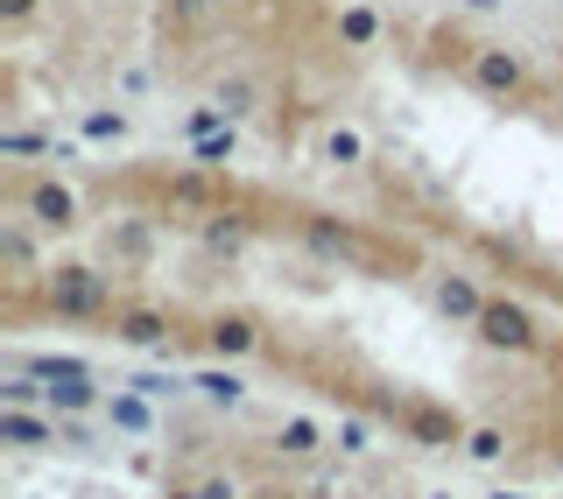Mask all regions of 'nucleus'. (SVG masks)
Listing matches in <instances>:
<instances>
[{"label": "nucleus", "instance_id": "1", "mask_svg": "<svg viewBox=\"0 0 563 499\" xmlns=\"http://www.w3.org/2000/svg\"><path fill=\"white\" fill-rule=\"evenodd\" d=\"M43 310L49 317H113V275L92 260H57L43 275Z\"/></svg>", "mask_w": 563, "mask_h": 499}, {"label": "nucleus", "instance_id": "2", "mask_svg": "<svg viewBox=\"0 0 563 499\" xmlns=\"http://www.w3.org/2000/svg\"><path fill=\"white\" fill-rule=\"evenodd\" d=\"M457 78H465L479 99H493V106H515V99L536 92V64H528L515 43H479V49H472V64L457 70Z\"/></svg>", "mask_w": 563, "mask_h": 499}, {"label": "nucleus", "instance_id": "3", "mask_svg": "<svg viewBox=\"0 0 563 499\" xmlns=\"http://www.w3.org/2000/svg\"><path fill=\"white\" fill-rule=\"evenodd\" d=\"M472 337H479L486 352H507V359H528V352H542V324H536V310H528L521 296H493L486 317L472 324Z\"/></svg>", "mask_w": 563, "mask_h": 499}, {"label": "nucleus", "instance_id": "4", "mask_svg": "<svg viewBox=\"0 0 563 499\" xmlns=\"http://www.w3.org/2000/svg\"><path fill=\"white\" fill-rule=\"evenodd\" d=\"M14 204H22V219L35 225V233H49V240H64V233H78V225H85L78 190L57 184V176H29V184L14 190Z\"/></svg>", "mask_w": 563, "mask_h": 499}, {"label": "nucleus", "instance_id": "5", "mask_svg": "<svg viewBox=\"0 0 563 499\" xmlns=\"http://www.w3.org/2000/svg\"><path fill=\"white\" fill-rule=\"evenodd\" d=\"M486 302H493V289H479V275H465V267H437L430 275V310L444 317V324H457V331L479 324Z\"/></svg>", "mask_w": 563, "mask_h": 499}, {"label": "nucleus", "instance_id": "6", "mask_svg": "<svg viewBox=\"0 0 563 499\" xmlns=\"http://www.w3.org/2000/svg\"><path fill=\"white\" fill-rule=\"evenodd\" d=\"M261 345H268V324H261L254 310H211V317H205V352H211L219 366L254 359Z\"/></svg>", "mask_w": 563, "mask_h": 499}, {"label": "nucleus", "instance_id": "7", "mask_svg": "<svg viewBox=\"0 0 563 499\" xmlns=\"http://www.w3.org/2000/svg\"><path fill=\"white\" fill-rule=\"evenodd\" d=\"M465 430L472 422H457L444 401H401V436H409L416 451H457Z\"/></svg>", "mask_w": 563, "mask_h": 499}, {"label": "nucleus", "instance_id": "8", "mask_svg": "<svg viewBox=\"0 0 563 499\" xmlns=\"http://www.w3.org/2000/svg\"><path fill=\"white\" fill-rule=\"evenodd\" d=\"M106 324H113V337H120V345H134V352H169L176 345V317L155 310V302H120Z\"/></svg>", "mask_w": 563, "mask_h": 499}, {"label": "nucleus", "instance_id": "9", "mask_svg": "<svg viewBox=\"0 0 563 499\" xmlns=\"http://www.w3.org/2000/svg\"><path fill=\"white\" fill-rule=\"evenodd\" d=\"M331 35H339V49H352V57H366V49H380V35H387V14L374 8V0H339V14H331Z\"/></svg>", "mask_w": 563, "mask_h": 499}, {"label": "nucleus", "instance_id": "10", "mask_svg": "<svg viewBox=\"0 0 563 499\" xmlns=\"http://www.w3.org/2000/svg\"><path fill=\"white\" fill-rule=\"evenodd\" d=\"M324 443H331V430H324L317 415H282V422H275V436H268V451H275V457H289V465H310Z\"/></svg>", "mask_w": 563, "mask_h": 499}, {"label": "nucleus", "instance_id": "11", "mask_svg": "<svg viewBox=\"0 0 563 499\" xmlns=\"http://www.w3.org/2000/svg\"><path fill=\"white\" fill-rule=\"evenodd\" d=\"M0 443H14V451H57V415L49 408H8L0 415Z\"/></svg>", "mask_w": 563, "mask_h": 499}, {"label": "nucleus", "instance_id": "12", "mask_svg": "<svg viewBox=\"0 0 563 499\" xmlns=\"http://www.w3.org/2000/svg\"><path fill=\"white\" fill-rule=\"evenodd\" d=\"M0 260H8V281H14V289L49 275V267L35 260V225L29 219H8V225H0Z\"/></svg>", "mask_w": 563, "mask_h": 499}, {"label": "nucleus", "instance_id": "13", "mask_svg": "<svg viewBox=\"0 0 563 499\" xmlns=\"http://www.w3.org/2000/svg\"><path fill=\"white\" fill-rule=\"evenodd\" d=\"M99 415H106V430H113V436H155V401L134 395V387H113Z\"/></svg>", "mask_w": 563, "mask_h": 499}, {"label": "nucleus", "instance_id": "14", "mask_svg": "<svg viewBox=\"0 0 563 499\" xmlns=\"http://www.w3.org/2000/svg\"><path fill=\"white\" fill-rule=\"evenodd\" d=\"M190 395H198L205 408H219V415H240V408H246V380L233 366H205V373H190Z\"/></svg>", "mask_w": 563, "mask_h": 499}, {"label": "nucleus", "instance_id": "15", "mask_svg": "<svg viewBox=\"0 0 563 499\" xmlns=\"http://www.w3.org/2000/svg\"><path fill=\"white\" fill-rule=\"evenodd\" d=\"M507 451H515V430H507V422H472L465 443H457V457H465V465H479V472L507 465Z\"/></svg>", "mask_w": 563, "mask_h": 499}, {"label": "nucleus", "instance_id": "16", "mask_svg": "<svg viewBox=\"0 0 563 499\" xmlns=\"http://www.w3.org/2000/svg\"><path fill=\"white\" fill-rule=\"evenodd\" d=\"M0 155H8V163H29V155L78 163V141H49V134H35V127H0Z\"/></svg>", "mask_w": 563, "mask_h": 499}, {"label": "nucleus", "instance_id": "17", "mask_svg": "<svg viewBox=\"0 0 563 499\" xmlns=\"http://www.w3.org/2000/svg\"><path fill=\"white\" fill-rule=\"evenodd\" d=\"M78 134H85V141H99V148H120V141L134 134V113H128L120 99H106V106H85V113H78Z\"/></svg>", "mask_w": 563, "mask_h": 499}, {"label": "nucleus", "instance_id": "18", "mask_svg": "<svg viewBox=\"0 0 563 499\" xmlns=\"http://www.w3.org/2000/svg\"><path fill=\"white\" fill-rule=\"evenodd\" d=\"M246 233H254V225H246L240 211H211V219L198 225V246H205V254H225V260H240V254H246Z\"/></svg>", "mask_w": 563, "mask_h": 499}, {"label": "nucleus", "instance_id": "19", "mask_svg": "<svg viewBox=\"0 0 563 499\" xmlns=\"http://www.w3.org/2000/svg\"><path fill=\"white\" fill-rule=\"evenodd\" d=\"M303 240H310V254H324V260H360L366 254L360 233H352V225H331V219H310Z\"/></svg>", "mask_w": 563, "mask_h": 499}, {"label": "nucleus", "instance_id": "20", "mask_svg": "<svg viewBox=\"0 0 563 499\" xmlns=\"http://www.w3.org/2000/svg\"><path fill=\"white\" fill-rule=\"evenodd\" d=\"M374 436H380V422L360 415V408H345L339 430H331V451H339V457H366V451H374Z\"/></svg>", "mask_w": 563, "mask_h": 499}, {"label": "nucleus", "instance_id": "21", "mask_svg": "<svg viewBox=\"0 0 563 499\" xmlns=\"http://www.w3.org/2000/svg\"><path fill=\"white\" fill-rule=\"evenodd\" d=\"M254 99H261V85H254V78H240V70H233V78H219V85H211V106H219V113L233 120V127H240L246 113H254Z\"/></svg>", "mask_w": 563, "mask_h": 499}, {"label": "nucleus", "instance_id": "22", "mask_svg": "<svg viewBox=\"0 0 563 499\" xmlns=\"http://www.w3.org/2000/svg\"><path fill=\"white\" fill-rule=\"evenodd\" d=\"M0 408H49V387L35 380L29 366H8V380H0Z\"/></svg>", "mask_w": 563, "mask_h": 499}, {"label": "nucleus", "instance_id": "23", "mask_svg": "<svg viewBox=\"0 0 563 499\" xmlns=\"http://www.w3.org/2000/svg\"><path fill=\"white\" fill-rule=\"evenodd\" d=\"M324 163L331 169H360L366 163V134L360 127H324Z\"/></svg>", "mask_w": 563, "mask_h": 499}, {"label": "nucleus", "instance_id": "24", "mask_svg": "<svg viewBox=\"0 0 563 499\" xmlns=\"http://www.w3.org/2000/svg\"><path fill=\"white\" fill-rule=\"evenodd\" d=\"M240 155V127H225V134H205V141H190V163L198 169H225Z\"/></svg>", "mask_w": 563, "mask_h": 499}, {"label": "nucleus", "instance_id": "25", "mask_svg": "<svg viewBox=\"0 0 563 499\" xmlns=\"http://www.w3.org/2000/svg\"><path fill=\"white\" fill-rule=\"evenodd\" d=\"M120 387H134V395H148V401H176V395H190V380H176V373H155V366L128 373Z\"/></svg>", "mask_w": 563, "mask_h": 499}, {"label": "nucleus", "instance_id": "26", "mask_svg": "<svg viewBox=\"0 0 563 499\" xmlns=\"http://www.w3.org/2000/svg\"><path fill=\"white\" fill-rule=\"evenodd\" d=\"M163 499H240L233 478H184V486H169Z\"/></svg>", "mask_w": 563, "mask_h": 499}, {"label": "nucleus", "instance_id": "27", "mask_svg": "<svg viewBox=\"0 0 563 499\" xmlns=\"http://www.w3.org/2000/svg\"><path fill=\"white\" fill-rule=\"evenodd\" d=\"M43 0H0V29H29Z\"/></svg>", "mask_w": 563, "mask_h": 499}, {"label": "nucleus", "instance_id": "28", "mask_svg": "<svg viewBox=\"0 0 563 499\" xmlns=\"http://www.w3.org/2000/svg\"><path fill=\"white\" fill-rule=\"evenodd\" d=\"M176 22H198V14H211V0H169Z\"/></svg>", "mask_w": 563, "mask_h": 499}, {"label": "nucleus", "instance_id": "29", "mask_svg": "<svg viewBox=\"0 0 563 499\" xmlns=\"http://www.w3.org/2000/svg\"><path fill=\"white\" fill-rule=\"evenodd\" d=\"M465 14H507V0H457Z\"/></svg>", "mask_w": 563, "mask_h": 499}, {"label": "nucleus", "instance_id": "30", "mask_svg": "<svg viewBox=\"0 0 563 499\" xmlns=\"http://www.w3.org/2000/svg\"><path fill=\"white\" fill-rule=\"evenodd\" d=\"M254 499H303V492H289V486H261Z\"/></svg>", "mask_w": 563, "mask_h": 499}, {"label": "nucleus", "instance_id": "31", "mask_svg": "<svg viewBox=\"0 0 563 499\" xmlns=\"http://www.w3.org/2000/svg\"><path fill=\"white\" fill-rule=\"evenodd\" d=\"M422 499H451V492H422Z\"/></svg>", "mask_w": 563, "mask_h": 499}]
</instances>
